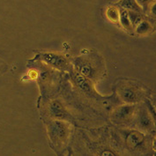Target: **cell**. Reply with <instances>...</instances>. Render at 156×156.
I'll list each match as a JSON object with an SVG mask.
<instances>
[{
	"label": "cell",
	"mask_w": 156,
	"mask_h": 156,
	"mask_svg": "<svg viewBox=\"0 0 156 156\" xmlns=\"http://www.w3.org/2000/svg\"><path fill=\"white\" fill-rule=\"evenodd\" d=\"M71 126L66 120L50 119L48 123L49 139L56 150L62 149L66 146L70 137Z\"/></svg>",
	"instance_id": "7a4b0ae2"
},
{
	"label": "cell",
	"mask_w": 156,
	"mask_h": 156,
	"mask_svg": "<svg viewBox=\"0 0 156 156\" xmlns=\"http://www.w3.org/2000/svg\"><path fill=\"white\" fill-rule=\"evenodd\" d=\"M134 29H135V33L138 34L139 35H146L152 31L153 27L150 22L144 19L134 27Z\"/></svg>",
	"instance_id": "7c38bea8"
},
{
	"label": "cell",
	"mask_w": 156,
	"mask_h": 156,
	"mask_svg": "<svg viewBox=\"0 0 156 156\" xmlns=\"http://www.w3.org/2000/svg\"><path fill=\"white\" fill-rule=\"evenodd\" d=\"M35 60H39L41 62L45 63L51 68L57 69L59 71H69L71 69L70 60L66 56L53 53V52H43L36 56Z\"/></svg>",
	"instance_id": "277c9868"
},
{
	"label": "cell",
	"mask_w": 156,
	"mask_h": 156,
	"mask_svg": "<svg viewBox=\"0 0 156 156\" xmlns=\"http://www.w3.org/2000/svg\"><path fill=\"white\" fill-rule=\"evenodd\" d=\"M72 80L75 87L83 94L94 101H101V96L95 91L93 82L78 73L72 74Z\"/></svg>",
	"instance_id": "5b68a950"
},
{
	"label": "cell",
	"mask_w": 156,
	"mask_h": 156,
	"mask_svg": "<svg viewBox=\"0 0 156 156\" xmlns=\"http://www.w3.org/2000/svg\"><path fill=\"white\" fill-rule=\"evenodd\" d=\"M118 97L127 104H136L142 101L145 93L139 86L131 82H121L117 86Z\"/></svg>",
	"instance_id": "3957f363"
},
{
	"label": "cell",
	"mask_w": 156,
	"mask_h": 156,
	"mask_svg": "<svg viewBox=\"0 0 156 156\" xmlns=\"http://www.w3.org/2000/svg\"><path fill=\"white\" fill-rule=\"evenodd\" d=\"M133 122L138 129L143 132H151L154 128V123L151 115H149L147 109L145 108H140L136 109Z\"/></svg>",
	"instance_id": "ba28073f"
},
{
	"label": "cell",
	"mask_w": 156,
	"mask_h": 156,
	"mask_svg": "<svg viewBox=\"0 0 156 156\" xmlns=\"http://www.w3.org/2000/svg\"><path fill=\"white\" fill-rule=\"evenodd\" d=\"M73 65L77 73L92 82H96L105 73V61L96 52H91L74 59Z\"/></svg>",
	"instance_id": "6da1fadb"
},
{
	"label": "cell",
	"mask_w": 156,
	"mask_h": 156,
	"mask_svg": "<svg viewBox=\"0 0 156 156\" xmlns=\"http://www.w3.org/2000/svg\"><path fill=\"white\" fill-rule=\"evenodd\" d=\"M106 17L108 20L113 23L119 22V17H120V8L116 5H110L108 6L106 9Z\"/></svg>",
	"instance_id": "8fae6325"
},
{
	"label": "cell",
	"mask_w": 156,
	"mask_h": 156,
	"mask_svg": "<svg viewBox=\"0 0 156 156\" xmlns=\"http://www.w3.org/2000/svg\"><path fill=\"white\" fill-rule=\"evenodd\" d=\"M123 136L126 147L132 150L141 147L145 143V135L139 131H125Z\"/></svg>",
	"instance_id": "9c48e42d"
},
{
	"label": "cell",
	"mask_w": 156,
	"mask_h": 156,
	"mask_svg": "<svg viewBox=\"0 0 156 156\" xmlns=\"http://www.w3.org/2000/svg\"><path fill=\"white\" fill-rule=\"evenodd\" d=\"M135 1L140 5V8L142 9L143 13H147L151 5L155 3V0H135Z\"/></svg>",
	"instance_id": "9a60e30c"
},
{
	"label": "cell",
	"mask_w": 156,
	"mask_h": 156,
	"mask_svg": "<svg viewBox=\"0 0 156 156\" xmlns=\"http://www.w3.org/2000/svg\"><path fill=\"white\" fill-rule=\"evenodd\" d=\"M7 70H8V66L6 65V63L0 58V76L3 75L5 73H6Z\"/></svg>",
	"instance_id": "2e32d148"
},
{
	"label": "cell",
	"mask_w": 156,
	"mask_h": 156,
	"mask_svg": "<svg viewBox=\"0 0 156 156\" xmlns=\"http://www.w3.org/2000/svg\"><path fill=\"white\" fill-rule=\"evenodd\" d=\"M116 5L127 11H133L143 13L142 9L140 8V6L135 0H119V2L116 3Z\"/></svg>",
	"instance_id": "30bf717a"
},
{
	"label": "cell",
	"mask_w": 156,
	"mask_h": 156,
	"mask_svg": "<svg viewBox=\"0 0 156 156\" xmlns=\"http://www.w3.org/2000/svg\"><path fill=\"white\" fill-rule=\"evenodd\" d=\"M120 8V7H119ZM119 22L123 26V27L127 31L133 30L132 25L130 21V19L128 16V11L125 9L120 8V17H119Z\"/></svg>",
	"instance_id": "4fadbf2b"
},
{
	"label": "cell",
	"mask_w": 156,
	"mask_h": 156,
	"mask_svg": "<svg viewBox=\"0 0 156 156\" xmlns=\"http://www.w3.org/2000/svg\"><path fill=\"white\" fill-rule=\"evenodd\" d=\"M137 108L135 104H125L117 107L113 110L111 115V120L117 125L125 126L133 122L134 115Z\"/></svg>",
	"instance_id": "8992f818"
},
{
	"label": "cell",
	"mask_w": 156,
	"mask_h": 156,
	"mask_svg": "<svg viewBox=\"0 0 156 156\" xmlns=\"http://www.w3.org/2000/svg\"><path fill=\"white\" fill-rule=\"evenodd\" d=\"M128 16H129V19H130L131 23H132L133 29H134V27L139 24L142 20H144L143 13L137 12H133V11H128Z\"/></svg>",
	"instance_id": "5bb4252c"
},
{
	"label": "cell",
	"mask_w": 156,
	"mask_h": 156,
	"mask_svg": "<svg viewBox=\"0 0 156 156\" xmlns=\"http://www.w3.org/2000/svg\"><path fill=\"white\" fill-rule=\"evenodd\" d=\"M46 106V110L50 119H60L68 121L71 118L69 110L60 100H51L47 103Z\"/></svg>",
	"instance_id": "52a82bcc"
}]
</instances>
